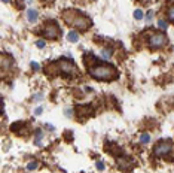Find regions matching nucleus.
Returning <instances> with one entry per match:
<instances>
[{"label": "nucleus", "instance_id": "obj_1", "mask_svg": "<svg viewBox=\"0 0 174 173\" xmlns=\"http://www.w3.org/2000/svg\"><path fill=\"white\" fill-rule=\"evenodd\" d=\"M63 18H64V21L68 25H72V27H77V29H81V30H88L92 25V20L91 18H88L86 15L77 12L74 9L64 11L63 12Z\"/></svg>", "mask_w": 174, "mask_h": 173}, {"label": "nucleus", "instance_id": "obj_2", "mask_svg": "<svg viewBox=\"0 0 174 173\" xmlns=\"http://www.w3.org/2000/svg\"><path fill=\"white\" fill-rule=\"evenodd\" d=\"M89 73L92 78L98 81H113L118 78V70L113 66H104V64H98L94 66L92 69H89Z\"/></svg>", "mask_w": 174, "mask_h": 173}, {"label": "nucleus", "instance_id": "obj_3", "mask_svg": "<svg viewBox=\"0 0 174 173\" xmlns=\"http://www.w3.org/2000/svg\"><path fill=\"white\" fill-rule=\"evenodd\" d=\"M43 34H45L46 39H58L61 31H60L58 25L55 22H48L45 25V30H43Z\"/></svg>", "mask_w": 174, "mask_h": 173}, {"label": "nucleus", "instance_id": "obj_4", "mask_svg": "<svg viewBox=\"0 0 174 173\" xmlns=\"http://www.w3.org/2000/svg\"><path fill=\"white\" fill-rule=\"evenodd\" d=\"M165 43H167V37H165V34H162V33H153L149 39V45L153 49L162 48Z\"/></svg>", "mask_w": 174, "mask_h": 173}, {"label": "nucleus", "instance_id": "obj_5", "mask_svg": "<svg viewBox=\"0 0 174 173\" xmlns=\"http://www.w3.org/2000/svg\"><path fill=\"white\" fill-rule=\"evenodd\" d=\"M58 63H60V64H58L60 72H63L64 75H67V76H70V75H77V69L74 67L73 63L67 61V60H60Z\"/></svg>", "mask_w": 174, "mask_h": 173}, {"label": "nucleus", "instance_id": "obj_6", "mask_svg": "<svg viewBox=\"0 0 174 173\" xmlns=\"http://www.w3.org/2000/svg\"><path fill=\"white\" fill-rule=\"evenodd\" d=\"M171 142L170 140H162V142H159L158 145H156V148H155V155L156 157H164V155H167L170 151H171Z\"/></svg>", "mask_w": 174, "mask_h": 173}, {"label": "nucleus", "instance_id": "obj_7", "mask_svg": "<svg viewBox=\"0 0 174 173\" xmlns=\"http://www.w3.org/2000/svg\"><path fill=\"white\" fill-rule=\"evenodd\" d=\"M37 18H39L37 11H34V9H28V11H27V20H28V22L34 24V22L37 21Z\"/></svg>", "mask_w": 174, "mask_h": 173}, {"label": "nucleus", "instance_id": "obj_8", "mask_svg": "<svg viewBox=\"0 0 174 173\" xmlns=\"http://www.w3.org/2000/svg\"><path fill=\"white\" fill-rule=\"evenodd\" d=\"M67 39L70 40L72 43H76L77 40H79V34H77V31L72 30V31H68V34H67Z\"/></svg>", "mask_w": 174, "mask_h": 173}, {"label": "nucleus", "instance_id": "obj_9", "mask_svg": "<svg viewBox=\"0 0 174 173\" xmlns=\"http://www.w3.org/2000/svg\"><path fill=\"white\" fill-rule=\"evenodd\" d=\"M42 137H43L42 130L37 128V130H36V140H34V145H36V146H40V143H42Z\"/></svg>", "mask_w": 174, "mask_h": 173}, {"label": "nucleus", "instance_id": "obj_10", "mask_svg": "<svg viewBox=\"0 0 174 173\" xmlns=\"http://www.w3.org/2000/svg\"><path fill=\"white\" fill-rule=\"evenodd\" d=\"M112 49H103L101 51V55H103V58H106V60H109L110 57H112Z\"/></svg>", "mask_w": 174, "mask_h": 173}, {"label": "nucleus", "instance_id": "obj_11", "mask_svg": "<svg viewBox=\"0 0 174 173\" xmlns=\"http://www.w3.org/2000/svg\"><path fill=\"white\" fill-rule=\"evenodd\" d=\"M134 18L135 20H143V11L142 9H135L134 11Z\"/></svg>", "mask_w": 174, "mask_h": 173}, {"label": "nucleus", "instance_id": "obj_12", "mask_svg": "<svg viewBox=\"0 0 174 173\" xmlns=\"http://www.w3.org/2000/svg\"><path fill=\"white\" fill-rule=\"evenodd\" d=\"M167 15H168V18L171 21H174V5L168 7V11H167Z\"/></svg>", "mask_w": 174, "mask_h": 173}, {"label": "nucleus", "instance_id": "obj_13", "mask_svg": "<svg viewBox=\"0 0 174 173\" xmlns=\"http://www.w3.org/2000/svg\"><path fill=\"white\" fill-rule=\"evenodd\" d=\"M149 140H150V136L149 134H142L140 136V142L142 143H149Z\"/></svg>", "mask_w": 174, "mask_h": 173}, {"label": "nucleus", "instance_id": "obj_14", "mask_svg": "<svg viewBox=\"0 0 174 173\" xmlns=\"http://www.w3.org/2000/svg\"><path fill=\"white\" fill-rule=\"evenodd\" d=\"M158 27H159V29H162V30H165V29L168 27V24L165 22L164 20H159V21H158Z\"/></svg>", "mask_w": 174, "mask_h": 173}, {"label": "nucleus", "instance_id": "obj_15", "mask_svg": "<svg viewBox=\"0 0 174 173\" xmlns=\"http://www.w3.org/2000/svg\"><path fill=\"white\" fill-rule=\"evenodd\" d=\"M36 167H37V163H36V161H31V163L27 164V169H28V170H34Z\"/></svg>", "mask_w": 174, "mask_h": 173}, {"label": "nucleus", "instance_id": "obj_16", "mask_svg": "<svg viewBox=\"0 0 174 173\" xmlns=\"http://www.w3.org/2000/svg\"><path fill=\"white\" fill-rule=\"evenodd\" d=\"M152 16H153V11H149V12H147V15H146V21L150 22L152 21Z\"/></svg>", "mask_w": 174, "mask_h": 173}, {"label": "nucleus", "instance_id": "obj_17", "mask_svg": "<svg viewBox=\"0 0 174 173\" xmlns=\"http://www.w3.org/2000/svg\"><path fill=\"white\" fill-rule=\"evenodd\" d=\"M64 114H66L67 118H72V116H73V109H66Z\"/></svg>", "mask_w": 174, "mask_h": 173}, {"label": "nucleus", "instance_id": "obj_18", "mask_svg": "<svg viewBox=\"0 0 174 173\" xmlns=\"http://www.w3.org/2000/svg\"><path fill=\"white\" fill-rule=\"evenodd\" d=\"M31 69H33L34 72H37V70H39L40 67H39V64H37L36 61H31Z\"/></svg>", "mask_w": 174, "mask_h": 173}, {"label": "nucleus", "instance_id": "obj_19", "mask_svg": "<svg viewBox=\"0 0 174 173\" xmlns=\"http://www.w3.org/2000/svg\"><path fill=\"white\" fill-rule=\"evenodd\" d=\"M95 166H97L98 170H104V164H103V161H97V164H95Z\"/></svg>", "mask_w": 174, "mask_h": 173}, {"label": "nucleus", "instance_id": "obj_20", "mask_svg": "<svg viewBox=\"0 0 174 173\" xmlns=\"http://www.w3.org/2000/svg\"><path fill=\"white\" fill-rule=\"evenodd\" d=\"M42 110H43L42 108H36V109H34V115H37V116L42 115Z\"/></svg>", "mask_w": 174, "mask_h": 173}, {"label": "nucleus", "instance_id": "obj_21", "mask_svg": "<svg viewBox=\"0 0 174 173\" xmlns=\"http://www.w3.org/2000/svg\"><path fill=\"white\" fill-rule=\"evenodd\" d=\"M36 45H37V48H45V42H43V40H37Z\"/></svg>", "mask_w": 174, "mask_h": 173}, {"label": "nucleus", "instance_id": "obj_22", "mask_svg": "<svg viewBox=\"0 0 174 173\" xmlns=\"http://www.w3.org/2000/svg\"><path fill=\"white\" fill-rule=\"evenodd\" d=\"M34 100H36V101H40V100H42V94H40V93L36 94V96H34Z\"/></svg>", "mask_w": 174, "mask_h": 173}, {"label": "nucleus", "instance_id": "obj_23", "mask_svg": "<svg viewBox=\"0 0 174 173\" xmlns=\"http://www.w3.org/2000/svg\"><path fill=\"white\" fill-rule=\"evenodd\" d=\"M2 2H3V3H9V2H11V0H2Z\"/></svg>", "mask_w": 174, "mask_h": 173}]
</instances>
